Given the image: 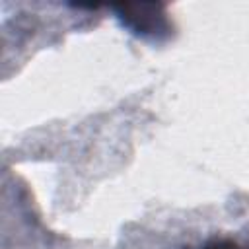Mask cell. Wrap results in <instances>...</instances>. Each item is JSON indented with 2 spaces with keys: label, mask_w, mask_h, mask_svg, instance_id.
Here are the masks:
<instances>
[{
  "label": "cell",
  "mask_w": 249,
  "mask_h": 249,
  "mask_svg": "<svg viewBox=\"0 0 249 249\" xmlns=\"http://www.w3.org/2000/svg\"><path fill=\"white\" fill-rule=\"evenodd\" d=\"M163 6L160 4H138V6H123L119 8L121 19L126 27L136 33H158L165 27V18L161 12Z\"/></svg>",
  "instance_id": "obj_1"
},
{
  "label": "cell",
  "mask_w": 249,
  "mask_h": 249,
  "mask_svg": "<svg viewBox=\"0 0 249 249\" xmlns=\"http://www.w3.org/2000/svg\"><path fill=\"white\" fill-rule=\"evenodd\" d=\"M206 249H239L233 241H214L210 245H206Z\"/></svg>",
  "instance_id": "obj_2"
}]
</instances>
